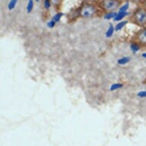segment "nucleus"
Wrapping results in <instances>:
<instances>
[{
    "label": "nucleus",
    "instance_id": "f257e3e1",
    "mask_svg": "<svg viewBox=\"0 0 146 146\" xmlns=\"http://www.w3.org/2000/svg\"><path fill=\"white\" fill-rule=\"evenodd\" d=\"M133 22L139 26L146 25V9H138L133 13Z\"/></svg>",
    "mask_w": 146,
    "mask_h": 146
},
{
    "label": "nucleus",
    "instance_id": "f03ea898",
    "mask_svg": "<svg viewBox=\"0 0 146 146\" xmlns=\"http://www.w3.org/2000/svg\"><path fill=\"white\" fill-rule=\"evenodd\" d=\"M120 5L119 0H101L100 6L104 11L107 12H115Z\"/></svg>",
    "mask_w": 146,
    "mask_h": 146
},
{
    "label": "nucleus",
    "instance_id": "7ed1b4c3",
    "mask_svg": "<svg viewBox=\"0 0 146 146\" xmlns=\"http://www.w3.org/2000/svg\"><path fill=\"white\" fill-rule=\"evenodd\" d=\"M80 12L83 18H91L96 13V8L91 4H85L82 6Z\"/></svg>",
    "mask_w": 146,
    "mask_h": 146
},
{
    "label": "nucleus",
    "instance_id": "20e7f679",
    "mask_svg": "<svg viewBox=\"0 0 146 146\" xmlns=\"http://www.w3.org/2000/svg\"><path fill=\"white\" fill-rule=\"evenodd\" d=\"M137 39L141 44L146 46V28L141 29V31L138 32Z\"/></svg>",
    "mask_w": 146,
    "mask_h": 146
},
{
    "label": "nucleus",
    "instance_id": "39448f33",
    "mask_svg": "<svg viewBox=\"0 0 146 146\" xmlns=\"http://www.w3.org/2000/svg\"><path fill=\"white\" fill-rule=\"evenodd\" d=\"M131 61L130 57H122L117 60V64L119 65H125Z\"/></svg>",
    "mask_w": 146,
    "mask_h": 146
},
{
    "label": "nucleus",
    "instance_id": "423d86ee",
    "mask_svg": "<svg viewBox=\"0 0 146 146\" xmlns=\"http://www.w3.org/2000/svg\"><path fill=\"white\" fill-rule=\"evenodd\" d=\"M115 31V27L113 26V24H110L107 31H106V38H111L113 35V33Z\"/></svg>",
    "mask_w": 146,
    "mask_h": 146
},
{
    "label": "nucleus",
    "instance_id": "0eeeda50",
    "mask_svg": "<svg viewBox=\"0 0 146 146\" xmlns=\"http://www.w3.org/2000/svg\"><path fill=\"white\" fill-rule=\"evenodd\" d=\"M127 15H128V12H117V15H116V16L114 18V21L115 22H119L122 19H124L125 17Z\"/></svg>",
    "mask_w": 146,
    "mask_h": 146
},
{
    "label": "nucleus",
    "instance_id": "6e6552de",
    "mask_svg": "<svg viewBox=\"0 0 146 146\" xmlns=\"http://www.w3.org/2000/svg\"><path fill=\"white\" fill-rule=\"evenodd\" d=\"M116 15H117V12H106V13L104 15V19L110 20L112 19H114V18L116 16Z\"/></svg>",
    "mask_w": 146,
    "mask_h": 146
},
{
    "label": "nucleus",
    "instance_id": "1a4fd4ad",
    "mask_svg": "<svg viewBox=\"0 0 146 146\" xmlns=\"http://www.w3.org/2000/svg\"><path fill=\"white\" fill-rule=\"evenodd\" d=\"M128 23V21H122V22H119L118 24H116V25L115 26V31H121L125 26V25Z\"/></svg>",
    "mask_w": 146,
    "mask_h": 146
},
{
    "label": "nucleus",
    "instance_id": "9d476101",
    "mask_svg": "<svg viewBox=\"0 0 146 146\" xmlns=\"http://www.w3.org/2000/svg\"><path fill=\"white\" fill-rule=\"evenodd\" d=\"M123 87V84H120V83H115V84H113L110 87V91H115L117 90H119V89L122 88Z\"/></svg>",
    "mask_w": 146,
    "mask_h": 146
},
{
    "label": "nucleus",
    "instance_id": "9b49d317",
    "mask_svg": "<svg viewBox=\"0 0 146 146\" xmlns=\"http://www.w3.org/2000/svg\"><path fill=\"white\" fill-rule=\"evenodd\" d=\"M130 49L132 50V52L135 54L140 50V45L138 43H132L130 44Z\"/></svg>",
    "mask_w": 146,
    "mask_h": 146
},
{
    "label": "nucleus",
    "instance_id": "f8f14e48",
    "mask_svg": "<svg viewBox=\"0 0 146 146\" xmlns=\"http://www.w3.org/2000/svg\"><path fill=\"white\" fill-rule=\"evenodd\" d=\"M19 1V0H10L9 3L8 4V9L9 11H12V10L14 9Z\"/></svg>",
    "mask_w": 146,
    "mask_h": 146
},
{
    "label": "nucleus",
    "instance_id": "ddd939ff",
    "mask_svg": "<svg viewBox=\"0 0 146 146\" xmlns=\"http://www.w3.org/2000/svg\"><path fill=\"white\" fill-rule=\"evenodd\" d=\"M63 15H64V14H63L62 12H58L57 14H55L52 17V19L51 20L54 21V22L57 23V22H60V20L61 19V18H62Z\"/></svg>",
    "mask_w": 146,
    "mask_h": 146
},
{
    "label": "nucleus",
    "instance_id": "4468645a",
    "mask_svg": "<svg viewBox=\"0 0 146 146\" xmlns=\"http://www.w3.org/2000/svg\"><path fill=\"white\" fill-rule=\"evenodd\" d=\"M34 8V2L33 0H29L28 1V4H27V12L28 13H30V12L32 11Z\"/></svg>",
    "mask_w": 146,
    "mask_h": 146
},
{
    "label": "nucleus",
    "instance_id": "2eb2a0df",
    "mask_svg": "<svg viewBox=\"0 0 146 146\" xmlns=\"http://www.w3.org/2000/svg\"><path fill=\"white\" fill-rule=\"evenodd\" d=\"M129 3L127 2L119 9V12H126L127 10L129 9Z\"/></svg>",
    "mask_w": 146,
    "mask_h": 146
},
{
    "label": "nucleus",
    "instance_id": "dca6fc26",
    "mask_svg": "<svg viewBox=\"0 0 146 146\" xmlns=\"http://www.w3.org/2000/svg\"><path fill=\"white\" fill-rule=\"evenodd\" d=\"M137 96L139 98H146V90L139 91L137 94Z\"/></svg>",
    "mask_w": 146,
    "mask_h": 146
},
{
    "label": "nucleus",
    "instance_id": "f3484780",
    "mask_svg": "<svg viewBox=\"0 0 146 146\" xmlns=\"http://www.w3.org/2000/svg\"><path fill=\"white\" fill-rule=\"evenodd\" d=\"M50 1L51 0H44V8L48 10L51 6V4H50Z\"/></svg>",
    "mask_w": 146,
    "mask_h": 146
},
{
    "label": "nucleus",
    "instance_id": "a211bd4d",
    "mask_svg": "<svg viewBox=\"0 0 146 146\" xmlns=\"http://www.w3.org/2000/svg\"><path fill=\"white\" fill-rule=\"evenodd\" d=\"M56 25V22L54 21H53V20H50V22H48L47 23V26L49 28V29H53L54 27H55Z\"/></svg>",
    "mask_w": 146,
    "mask_h": 146
},
{
    "label": "nucleus",
    "instance_id": "6ab92c4d",
    "mask_svg": "<svg viewBox=\"0 0 146 146\" xmlns=\"http://www.w3.org/2000/svg\"><path fill=\"white\" fill-rule=\"evenodd\" d=\"M131 2L135 3H145V0H129Z\"/></svg>",
    "mask_w": 146,
    "mask_h": 146
},
{
    "label": "nucleus",
    "instance_id": "aec40b11",
    "mask_svg": "<svg viewBox=\"0 0 146 146\" xmlns=\"http://www.w3.org/2000/svg\"><path fill=\"white\" fill-rule=\"evenodd\" d=\"M51 2H52L54 4H57V3H59V0H51Z\"/></svg>",
    "mask_w": 146,
    "mask_h": 146
},
{
    "label": "nucleus",
    "instance_id": "412c9836",
    "mask_svg": "<svg viewBox=\"0 0 146 146\" xmlns=\"http://www.w3.org/2000/svg\"><path fill=\"white\" fill-rule=\"evenodd\" d=\"M141 57L145 58V59H146V52L142 53V54H141Z\"/></svg>",
    "mask_w": 146,
    "mask_h": 146
},
{
    "label": "nucleus",
    "instance_id": "4be33fe9",
    "mask_svg": "<svg viewBox=\"0 0 146 146\" xmlns=\"http://www.w3.org/2000/svg\"><path fill=\"white\" fill-rule=\"evenodd\" d=\"M36 2H39V1H40V0H35Z\"/></svg>",
    "mask_w": 146,
    "mask_h": 146
},
{
    "label": "nucleus",
    "instance_id": "5701e85b",
    "mask_svg": "<svg viewBox=\"0 0 146 146\" xmlns=\"http://www.w3.org/2000/svg\"><path fill=\"white\" fill-rule=\"evenodd\" d=\"M145 8H146V0H145Z\"/></svg>",
    "mask_w": 146,
    "mask_h": 146
},
{
    "label": "nucleus",
    "instance_id": "b1692460",
    "mask_svg": "<svg viewBox=\"0 0 146 146\" xmlns=\"http://www.w3.org/2000/svg\"><path fill=\"white\" fill-rule=\"evenodd\" d=\"M28 1H29V0H28Z\"/></svg>",
    "mask_w": 146,
    "mask_h": 146
}]
</instances>
